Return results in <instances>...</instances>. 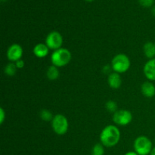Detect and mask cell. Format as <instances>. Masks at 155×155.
I'll use <instances>...</instances> for the list:
<instances>
[{
	"instance_id": "obj_24",
	"label": "cell",
	"mask_w": 155,
	"mask_h": 155,
	"mask_svg": "<svg viewBox=\"0 0 155 155\" xmlns=\"http://www.w3.org/2000/svg\"><path fill=\"white\" fill-rule=\"evenodd\" d=\"M152 14L155 16V7H154L152 8Z\"/></svg>"
},
{
	"instance_id": "obj_12",
	"label": "cell",
	"mask_w": 155,
	"mask_h": 155,
	"mask_svg": "<svg viewBox=\"0 0 155 155\" xmlns=\"http://www.w3.org/2000/svg\"><path fill=\"white\" fill-rule=\"evenodd\" d=\"M142 92L146 98H153L155 95V86L151 82H145L142 85Z\"/></svg>"
},
{
	"instance_id": "obj_17",
	"label": "cell",
	"mask_w": 155,
	"mask_h": 155,
	"mask_svg": "<svg viewBox=\"0 0 155 155\" xmlns=\"http://www.w3.org/2000/svg\"><path fill=\"white\" fill-rule=\"evenodd\" d=\"M40 117L42 120L49 121V120H52V119L54 117L52 116V114H51L49 110L44 109V110H41Z\"/></svg>"
},
{
	"instance_id": "obj_21",
	"label": "cell",
	"mask_w": 155,
	"mask_h": 155,
	"mask_svg": "<svg viewBox=\"0 0 155 155\" xmlns=\"http://www.w3.org/2000/svg\"><path fill=\"white\" fill-rule=\"evenodd\" d=\"M15 65H16L17 68H18V69H21V68H23L24 67V61L23 60H18V61L15 62Z\"/></svg>"
},
{
	"instance_id": "obj_14",
	"label": "cell",
	"mask_w": 155,
	"mask_h": 155,
	"mask_svg": "<svg viewBox=\"0 0 155 155\" xmlns=\"http://www.w3.org/2000/svg\"><path fill=\"white\" fill-rule=\"evenodd\" d=\"M46 75L48 80H55L58 78L60 74H59V71L57 67L52 65V66H50L49 68H48L46 73Z\"/></svg>"
},
{
	"instance_id": "obj_1",
	"label": "cell",
	"mask_w": 155,
	"mask_h": 155,
	"mask_svg": "<svg viewBox=\"0 0 155 155\" xmlns=\"http://www.w3.org/2000/svg\"><path fill=\"white\" fill-rule=\"evenodd\" d=\"M120 139V132L114 125H108L104 127L100 134L101 143L107 148H111L117 145Z\"/></svg>"
},
{
	"instance_id": "obj_5",
	"label": "cell",
	"mask_w": 155,
	"mask_h": 155,
	"mask_svg": "<svg viewBox=\"0 0 155 155\" xmlns=\"http://www.w3.org/2000/svg\"><path fill=\"white\" fill-rule=\"evenodd\" d=\"M51 127H52L53 131L58 135L66 134L69 127V124L66 117L63 114H56L53 117L51 120Z\"/></svg>"
},
{
	"instance_id": "obj_13",
	"label": "cell",
	"mask_w": 155,
	"mask_h": 155,
	"mask_svg": "<svg viewBox=\"0 0 155 155\" xmlns=\"http://www.w3.org/2000/svg\"><path fill=\"white\" fill-rule=\"evenodd\" d=\"M144 54L148 58L153 59L155 57V45L151 42H148L143 46Z\"/></svg>"
},
{
	"instance_id": "obj_7",
	"label": "cell",
	"mask_w": 155,
	"mask_h": 155,
	"mask_svg": "<svg viewBox=\"0 0 155 155\" xmlns=\"http://www.w3.org/2000/svg\"><path fill=\"white\" fill-rule=\"evenodd\" d=\"M133 114L127 110H119L114 112L113 115V121L119 126H127L131 123Z\"/></svg>"
},
{
	"instance_id": "obj_10",
	"label": "cell",
	"mask_w": 155,
	"mask_h": 155,
	"mask_svg": "<svg viewBox=\"0 0 155 155\" xmlns=\"http://www.w3.org/2000/svg\"><path fill=\"white\" fill-rule=\"evenodd\" d=\"M107 83H108L109 86H110V88H112V89H119L121 86V84H122V80H121L120 74L116 72L111 73V74L108 76Z\"/></svg>"
},
{
	"instance_id": "obj_20",
	"label": "cell",
	"mask_w": 155,
	"mask_h": 155,
	"mask_svg": "<svg viewBox=\"0 0 155 155\" xmlns=\"http://www.w3.org/2000/svg\"><path fill=\"white\" fill-rule=\"evenodd\" d=\"M5 113L4 109L2 107H1L0 108V124H3V122L5 120Z\"/></svg>"
},
{
	"instance_id": "obj_22",
	"label": "cell",
	"mask_w": 155,
	"mask_h": 155,
	"mask_svg": "<svg viewBox=\"0 0 155 155\" xmlns=\"http://www.w3.org/2000/svg\"><path fill=\"white\" fill-rule=\"evenodd\" d=\"M124 155H139L136 151H129V152L126 153Z\"/></svg>"
},
{
	"instance_id": "obj_15",
	"label": "cell",
	"mask_w": 155,
	"mask_h": 155,
	"mask_svg": "<svg viewBox=\"0 0 155 155\" xmlns=\"http://www.w3.org/2000/svg\"><path fill=\"white\" fill-rule=\"evenodd\" d=\"M104 146L101 143L96 144V145H94V147L92 148L91 154L92 155H104Z\"/></svg>"
},
{
	"instance_id": "obj_25",
	"label": "cell",
	"mask_w": 155,
	"mask_h": 155,
	"mask_svg": "<svg viewBox=\"0 0 155 155\" xmlns=\"http://www.w3.org/2000/svg\"><path fill=\"white\" fill-rule=\"evenodd\" d=\"M86 1H88V2H92V1H93V0H86Z\"/></svg>"
},
{
	"instance_id": "obj_19",
	"label": "cell",
	"mask_w": 155,
	"mask_h": 155,
	"mask_svg": "<svg viewBox=\"0 0 155 155\" xmlns=\"http://www.w3.org/2000/svg\"><path fill=\"white\" fill-rule=\"evenodd\" d=\"M139 3L145 7H151L154 2V0H139Z\"/></svg>"
},
{
	"instance_id": "obj_2",
	"label": "cell",
	"mask_w": 155,
	"mask_h": 155,
	"mask_svg": "<svg viewBox=\"0 0 155 155\" xmlns=\"http://www.w3.org/2000/svg\"><path fill=\"white\" fill-rule=\"evenodd\" d=\"M71 53L69 50L64 48H61L53 51L51 55V61L54 66L62 68L66 66L71 61Z\"/></svg>"
},
{
	"instance_id": "obj_18",
	"label": "cell",
	"mask_w": 155,
	"mask_h": 155,
	"mask_svg": "<svg viewBox=\"0 0 155 155\" xmlns=\"http://www.w3.org/2000/svg\"><path fill=\"white\" fill-rule=\"evenodd\" d=\"M106 108L110 112H116L117 109V104L114 101H108L106 103Z\"/></svg>"
},
{
	"instance_id": "obj_23",
	"label": "cell",
	"mask_w": 155,
	"mask_h": 155,
	"mask_svg": "<svg viewBox=\"0 0 155 155\" xmlns=\"http://www.w3.org/2000/svg\"><path fill=\"white\" fill-rule=\"evenodd\" d=\"M151 154V155H155V147H154V148H153L152 151H151V154Z\"/></svg>"
},
{
	"instance_id": "obj_8",
	"label": "cell",
	"mask_w": 155,
	"mask_h": 155,
	"mask_svg": "<svg viewBox=\"0 0 155 155\" xmlns=\"http://www.w3.org/2000/svg\"><path fill=\"white\" fill-rule=\"evenodd\" d=\"M7 58L10 61L16 62L23 56V48L18 44H12L7 50Z\"/></svg>"
},
{
	"instance_id": "obj_3",
	"label": "cell",
	"mask_w": 155,
	"mask_h": 155,
	"mask_svg": "<svg viewBox=\"0 0 155 155\" xmlns=\"http://www.w3.org/2000/svg\"><path fill=\"white\" fill-rule=\"evenodd\" d=\"M112 69L118 74L126 73L130 68V60L125 54H118L114 57L111 61Z\"/></svg>"
},
{
	"instance_id": "obj_11",
	"label": "cell",
	"mask_w": 155,
	"mask_h": 155,
	"mask_svg": "<svg viewBox=\"0 0 155 155\" xmlns=\"http://www.w3.org/2000/svg\"><path fill=\"white\" fill-rule=\"evenodd\" d=\"M33 51L35 56L39 58H43L46 57L48 55L49 48L47 46L46 44L39 43L35 45Z\"/></svg>"
},
{
	"instance_id": "obj_9",
	"label": "cell",
	"mask_w": 155,
	"mask_h": 155,
	"mask_svg": "<svg viewBox=\"0 0 155 155\" xmlns=\"http://www.w3.org/2000/svg\"><path fill=\"white\" fill-rule=\"evenodd\" d=\"M144 74L150 81H155V58L146 62L143 68Z\"/></svg>"
},
{
	"instance_id": "obj_26",
	"label": "cell",
	"mask_w": 155,
	"mask_h": 155,
	"mask_svg": "<svg viewBox=\"0 0 155 155\" xmlns=\"http://www.w3.org/2000/svg\"><path fill=\"white\" fill-rule=\"evenodd\" d=\"M154 45H155V42H154Z\"/></svg>"
},
{
	"instance_id": "obj_16",
	"label": "cell",
	"mask_w": 155,
	"mask_h": 155,
	"mask_svg": "<svg viewBox=\"0 0 155 155\" xmlns=\"http://www.w3.org/2000/svg\"><path fill=\"white\" fill-rule=\"evenodd\" d=\"M17 71V67L15 65V64L10 63L8 64H7L5 68V74H7L8 76H14L16 74Z\"/></svg>"
},
{
	"instance_id": "obj_4",
	"label": "cell",
	"mask_w": 155,
	"mask_h": 155,
	"mask_svg": "<svg viewBox=\"0 0 155 155\" xmlns=\"http://www.w3.org/2000/svg\"><path fill=\"white\" fill-rule=\"evenodd\" d=\"M134 150L139 155H148L153 149L151 141L146 136H139L134 142Z\"/></svg>"
},
{
	"instance_id": "obj_6",
	"label": "cell",
	"mask_w": 155,
	"mask_h": 155,
	"mask_svg": "<svg viewBox=\"0 0 155 155\" xmlns=\"http://www.w3.org/2000/svg\"><path fill=\"white\" fill-rule=\"evenodd\" d=\"M45 44L49 49L55 50L61 48L63 44V37L58 31H51L45 38Z\"/></svg>"
}]
</instances>
